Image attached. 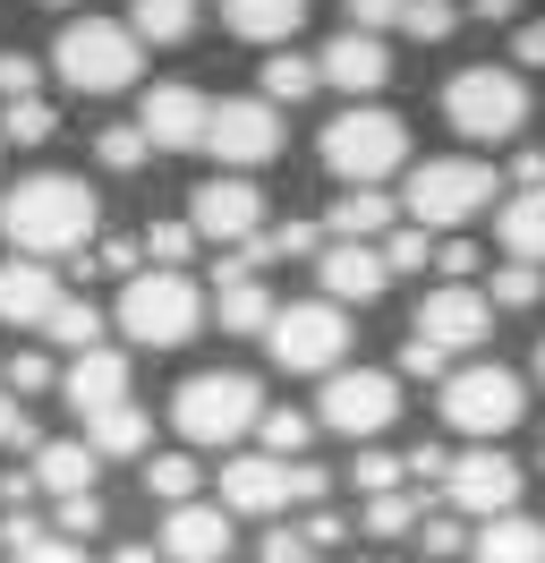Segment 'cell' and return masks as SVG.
<instances>
[{
    "instance_id": "cell-1",
    "label": "cell",
    "mask_w": 545,
    "mask_h": 563,
    "mask_svg": "<svg viewBox=\"0 0 545 563\" xmlns=\"http://www.w3.org/2000/svg\"><path fill=\"white\" fill-rule=\"evenodd\" d=\"M102 231V206H94V188L77 172H26L9 197H0V240L18 247V256H86Z\"/></svg>"
},
{
    "instance_id": "cell-2",
    "label": "cell",
    "mask_w": 545,
    "mask_h": 563,
    "mask_svg": "<svg viewBox=\"0 0 545 563\" xmlns=\"http://www.w3.org/2000/svg\"><path fill=\"white\" fill-rule=\"evenodd\" d=\"M145 69V43L129 35V18H68L52 35V77L68 95H129Z\"/></svg>"
},
{
    "instance_id": "cell-3",
    "label": "cell",
    "mask_w": 545,
    "mask_h": 563,
    "mask_svg": "<svg viewBox=\"0 0 545 563\" xmlns=\"http://www.w3.org/2000/svg\"><path fill=\"white\" fill-rule=\"evenodd\" d=\"M315 154H324V172H333L341 188H383V179L409 163V120L383 111V103H349L341 120H324Z\"/></svg>"
},
{
    "instance_id": "cell-4",
    "label": "cell",
    "mask_w": 545,
    "mask_h": 563,
    "mask_svg": "<svg viewBox=\"0 0 545 563\" xmlns=\"http://www.w3.org/2000/svg\"><path fill=\"white\" fill-rule=\"evenodd\" d=\"M256 419H265V385H256L247 367H204V376H188V385L170 393V427H179L197 453L256 435Z\"/></svg>"
},
{
    "instance_id": "cell-5",
    "label": "cell",
    "mask_w": 545,
    "mask_h": 563,
    "mask_svg": "<svg viewBox=\"0 0 545 563\" xmlns=\"http://www.w3.org/2000/svg\"><path fill=\"white\" fill-rule=\"evenodd\" d=\"M111 324L129 333L136 351H179L188 333L204 324V290L188 274H163V265H145V274L120 282V299H111Z\"/></svg>"
},
{
    "instance_id": "cell-6",
    "label": "cell",
    "mask_w": 545,
    "mask_h": 563,
    "mask_svg": "<svg viewBox=\"0 0 545 563\" xmlns=\"http://www.w3.org/2000/svg\"><path fill=\"white\" fill-rule=\"evenodd\" d=\"M349 308H333L324 290L315 299H281L272 308V324H265V351H272V367H290V376H333L341 358H349Z\"/></svg>"
},
{
    "instance_id": "cell-7",
    "label": "cell",
    "mask_w": 545,
    "mask_h": 563,
    "mask_svg": "<svg viewBox=\"0 0 545 563\" xmlns=\"http://www.w3.org/2000/svg\"><path fill=\"white\" fill-rule=\"evenodd\" d=\"M520 410H529V385H520V367H503V358L477 351L469 367H452L443 376V427L452 435H511L520 427Z\"/></svg>"
},
{
    "instance_id": "cell-8",
    "label": "cell",
    "mask_w": 545,
    "mask_h": 563,
    "mask_svg": "<svg viewBox=\"0 0 545 563\" xmlns=\"http://www.w3.org/2000/svg\"><path fill=\"white\" fill-rule=\"evenodd\" d=\"M494 206V163H477V154H435V163H418L401 188V213L418 231H460L469 213Z\"/></svg>"
},
{
    "instance_id": "cell-9",
    "label": "cell",
    "mask_w": 545,
    "mask_h": 563,
    "mask_svg": "<svg viewBox=\"0 0 545 563\" xmlns=\"http://www.w3.org/2000/svg\"><path fill=\"white\" fill-rule=\"evenodd\" d=\"M443 120L460 129L469 145H503L529 129V86H520V69H460L452 86H443Z\"/></svg>"
},
{
    "instance_id": "cell-10",
    "label": "cell",
    "mask_w": 545,
    "mask_h": 563,
    "mask_svg": "<svg viewBox=\"0 0 545 563\" xmlns=\"http://www.w3.org/2000/svg\"><path fill=\"white\" fill-rule=\"evenodd\" d=\"M324 495H333V478H324L315 461H272V453L222 461V512H256V521H272V512L324 504Z\"/></svg>"
},
{
    "instance_id": "cell-11",
    "label": "cell",
    "mask_w": 545,
    "mask_h": 563,
    "mask_svg": "<svg viewBox=\"0 0 545 563\" xmlns=\"http://www.w3.org/2000/svg\"><path fill=\"white\" fill-rule=\"evenodd\" d=\"M401 419V376L392 367H333L324 393H315V427L333 435H383Z\"/></svg>"
},
{
    "instance_id": "cell-12",
    "label": "cell",
    "mask_w": 545,
    "mask_h": 563,
    "mask_svg": "<svg viewBox=\"0 0 545 563\" xmlns=\"http://www.w3.org/2000/svg\"><path fill=\"white\" fill-rule=\"evenodd\" d=\"M443 512H469V521H494V512H520V461L477 444V453H452L443 470Z\"/></svg>"
},
{
    "instance_id": "cell-13",
    "label": "cell",
    "mask_w": 545,
    "mask_h": 563,
    "mask_svg": "<svg viewBox=\"0 0 545 563\" xmlns=\"http://www.w3.org/2000/svg\"><path fill=\"white\" fill-rule=\"evenodd\" d=\"M204 154L231 163V172L272 163V154H281V111H272L265 95H231V103H213V120H204Z\"/></svg>"
},
{
    "instance_id": "cell-14",
    "label": "cell",
    "mask_w": 545,
    "mask_h": 563,
    "mask_svg": "<svg viewBox=\"0 0 545 563\" xmlns=\"http://www.w3.org/2000/svg\"><path fill=\"white\" fill-rule=\"evenodd\" d=\"M418 342H435V351L469 358L494 342V299L477 290V282H443V290H426L418 299Z\"/></svg>"
},
{
    "instance_id": "cell-15",
    "label": "cell",
    "mask_w": 545,
    "mask_h": 563,
    "mask_svg": "<svg viewBox=\"0 0 545 563\" xmlns=\"http://www.w3.org/2000/svg\"><path fill=\"white\" fill-rule=\"evenodd\" d=\"M188 231H197V240H213V247L256 240V231H265V188H256L247 172L197 179V197H188Z\"/></svg>"
},
{
    "instance_id": "cell-16",
    "label": "cell",
    "mask_w": 545,
    "mask_h": 563,
    "mask_svg": "<svg viewBox=\"0 0 545 563\" xmlns=\"http://www.w3.org/2000/svg\"><path fill=\"white\" fill-rule=\"evenodd\" d=\"M204 120H213V95H197L188 77L145 86V103H136V129L154 154H204Z\"/></svg>"
},
{
    "instance_id": "cell-17",
    "label": "cell",
    "mask_w": 545,
    "mask_h": 563,
    "mask_svg": "<svg viewBox=\"0 0 545 563\" xmlns=\"http://www.w3.org/2000/svg\"><path fill=\"white\" fill-rule=\"evenodd\" d=\"M60 299H68V290H60V274H52L43 256H9V265H0V324H18V333H43Z\"/></svg>"
},
{
    "instance_id": "cell-18",
    "label": "cell",
    "mask_w": 545,
    "mask_h": 563,
    "mask_svg": "<svg viewBox=\"0 0 545 563\" xmlns=\"http://www.w3.org/2000/svg\"><path fill=\"white\" fill-rule=\"evenodd\" d=\"M315 77H324L333 95H375V86L392 77V52H383V35H358V26H341V35L315 52Z\"/></svg>"
},
{
    "instance_id": "cell-19",
    "label": "cell",
    "mask_w": 545,
    "mask_h": 563,
    "mask_svg": "<svg viewBox=\"0 0 545 563\" xmlns=\"http://www.w3.org/2000/svg\"><path fill=\"white\" fill-rule=\"evenodd\" d=\"M60 393H68V410L77 419H94V410H111V401H136L129 393V358L111 351V342H94V351H77L60 367Z\"/></svg>"
},
{
    "instance_id": "cell-20",
    "label": "cell",
    "mask_w": 545,
    "mask_h": 563,
    "mask_svg": "<svg viewBox=\"0 0 545 563\" xmlns=\"http://www.w3.org/2000/svg\"><path fill=\"white\" fill-rule=\"evenodd\" d=\"M163 555L170 563H222L231 555V512H222V504H170L163 512Z\"/></svg>"
},
{
    "instance_id": "cell-21",
    "label": "cell",
    "mask_w": 545,
    "mask_h": 563,
    "mask_svg": "<svg viewBox=\"0 0 545 563\" xmlns=\"http://www.w3.org/2000/svg\"><path fill=\"white\" fill-rule=\"evenodd\" d=\"M315 282H324V299H383V282H392V265H383V247L367 240H324V256H315Z\"/></svg>"
},
{
    "instance_id": "cell-22",
    "label": "cell",
    "mask_w": 545,
    "mask_h": 563,
    "mask_svg": "<svg viewBox=\"0 0 545 563\" xmlns=\"http://www.w3.org/2000/svg\"><path fill=\"white\" fill-rule=\"evenodd\" d=\"M94 444H86V435H43V444H34V487L52 495V504H60V495H94Z\"/></svg>"
},
{
    "instance_id": "cell-23",
    "label": "cell",
    "mask_w": 545,
    "mask_h": 563,
    "mask_svg": "<svg viewBox=\"0 0 545 563\" xmlns=\"http://www.w3.org/2000/svg\"><path fill=\"white\" fill-rule=\"evenodd\" d=\"M469 563H545V521L529 512H494L469 529Z\"/></svg>"
},
{
    "instance_id": "cell-24",
    "label": "cell",
    "mask_w": 545,
    "mask_h": 563,
    "mask_svg": "<svg viewBox=\"0 0 545 563\" xmlns=\"http://www.w3.org/2000/svg\"><path fill=\"white\" fill-rule=\"evenodd\" d=\"M494 240H503L511 265H537L545 274V188H511L503 213H494Z\"/></svg>"
},
{
    "instance_id": "cell-25",
    "label": "cell",
    "mask_w": 545,
    "mask_h": 563,
    "mask_svg": "<svg viewBox=\"0 0 545 563\" xmlns=\"http://www.w3.org/2000/svg\"><path fill=\"white\" fill-rule=\"evenodd\" d=\"M222 26H231L238 43H265V52H281V43L307 26V0H222Z\"/></svg>"
},
{
    "instance_id": "cell-26",
    "label": "cell",
    "mask_w": 545,
    "mask_h": 563,
    "mask_svg": "<svg viewBox=\"0 0 545 563\" xmlns=\"http://www.w3.org/2000/svg\"><path fill=\"white\" fill-rule=\"evenodd\" d=\"M324 231H333V240H383V231H401V206H392V197H383V188H341L333 197V213H324Z\"/></svg>"
},
{
    "instance_id": "cell-27",
    "label": "cell",
    "mask_w": 545,
    "mask_h": 563,
    "mask_svg": "<svg viewBox=\"0 0 545 563\" xmlns=\"http://www.w3.org/2000/svg\"><path fill=\"white\" fill-rule=\"evenodd\" d=\"M77 427H86L94 461H136V453H145V435H154V419H145L136 401H111V410H94V419H77Z\"/></svg>"
},
{
    "instance_id": "cell-28",
    "label": "cell",
    "mask_w": 545,
    "mask_h": 563,
    "mask_svg": "<svg viewBox=\"0 0 545 563\" xmlns=\"http://www.w3.org/2000/svg\"><path fill=\"white\" fill-rule=\"evenodd\" d=\"M272 308H281V299H272L256 274H247V282H222V290H213V324H222V333H265Z\"/></svg>"
},
{
    "instance_id": "cell-29",
    "label": "cell",
    "mask_w": 545,
    "mask_h": 563,
    "mask_svg": "<svg viewBox=\"0 0 545 563\" xmlns=\"http://www.w3.org/2000/svg\"><path fill=\"white\" fill-rule=\"evenodd\" d=\"M315 86H324V77H315V60H307V52H265V77H256V95H265L272 111L299 103V95H315Z\"/></svg>"
},
{
    "instance_id": "cell-30",
    "label": "cell",
    "mask_w": 545,
    "mask_h": 563,
    "mask_svg": "<svg viewBox=\"0 0 545 563\" xmlns=\"http://www.w3.org/2000/svg\"><path fill=\"white\" fill-rule=\"evenodd\" d=\"M197 487H204V470H197V453H154L145 461V495H154V504H197Z\"/></svg>"
},
{
    "instance_id": "cell-31",
    "label": "cell",
    "mask_w": 545,
    "mask_h": 563,
    "mask_svg": "<svg viewBox=\"0 0 545 563\" xmlns=\"http://www.w3.org/2000/svg\"><path fill=\"white\" fill-rule=\"evenodd\" d=\"M129 35L136 43H188L197 35V0H136Z\"/></svg>"
},
{
    "instance_id": "cell-32",
    "label": "cell",
    "mask_w": 545,
    "mask_h": 563,
    "mask_svg": "<svg viewBox=\"0 0 545 563\" xmlns=\"http://www.w3.org/2000/svg\"><path fill=\"white\" fill-rule=\"evenodd\" d=\"M77 274H111V282L145 274V240H129V231H94V247L77 256Z\"/></svg>"
},
{
    "instance_id": "cell-33",
    "label": "cell",
    "mask_w": 545,
    "mask_h": 563,
    "mask_svg": "<svg viewBox=\"0 0 545 563\" xmlns=\"http://www.w3.org/2000/svg\"><path fill=\"white\" fill-rule=\"evenodd\" d=\"M43 333H52V342H60V351L77 358V351H94V342H102V308H94V299H77V290H68L60 308H52V324H43Z\"/></svg>"
},
{
    "instance_id": "cell-34",
    "label": "cell",
    "mask_w": 545,
    "mask_h": 563,
    "mask_svg": "<svg viewBox=\"0 0 545 563\" xmlns=\"http://www.w3.org/2000/svg\"><path fill=\"white\" fill-rule=\"evenodd\" d=\"M256 444H265L272 461H307V444H315V419H307V410H265V419H256Z\"/></svg>"
},
{
    "instance_id": "cell-35",
    "label": "cell",
    "mask_w": 545,
    "mask_h": 563,
    "mask_svg": "<svg viewBox=\"0 0 545 563\" xmlns=\"http://www.w3.org/2000/svg\"><path fill=\"white\" fill-rule=\"evenodd\" d=\"M52 129H60V111L43 103V95H18V103L0 111V137L9 145H52Z\"/></svg>"
},
{
    "instance_id": "cell-36",
    "label": "cell",
    "mask_w": 545,
    "mask_h": 563,
    "mask_svg": "<svg viewBox=\"0 0 545 563\" xmlns=\"http://www.w3.org/2000/svg\"><path fill=\"white\" fill-rule=\"evenodd\" d=\"M358 521H367V538H401V529L426 521V504H418L409 487H392V495H367V512H358Z\"/></svg>"
},
{
    "instance_id": "cell-37",
    "label": "cell",
    "mask_w": 545,
    "mask_h": 563,
    "mask_svg": "<svg viewBox=\"0 0 545 563\" xmlns=\"http://www.w3.org/2000/svg\"><path fill=\"white\" fill-rule=\"evenodd\" d=\"M409 478V453H383V444H358V461H349V487L358 495H392Z\"/></svg>"
},
{
    "instance_id": "cell-38",
    "label": "cell",
    "mask_w": 545,
    "mask_h": 563,
    "mask_svg": "<svg viewBox=\"0 0 545 563\" xmlns=\"http://www.w3.org/2000/svg\"><path fill=\"white\" fill-rule=\"evenodd\" d=\"M145 154H154V145H145L136 120H111V129L94 137V163H102V172H145Z\"/></svg>"
},
{
    "instance_id": "cell-39",
    "label": "cell",
    "mask_w": 545,
    "mask_h": 563,
    "mask_svg": "<svg viewBox=\"0 0 545 563\" xmlns=\"http://www.w3.org/2000/svg\"><path fill=\"white\" fill-rule=\"evenodd\" d=\"M188 256H197V231H188V222H145V265L188 274Z\"/></svg>"
},
{
    "instance_id": "cell-40",
    "label": "cell",
    "mask_w": 545,
    "mask_h": 563,
    "mask_svg": "<svg viewBox=\"0 0 545 563\" xmlns=\"http://www.w3.org/2000/svg\"><path fill=\"white\" fill-rule=\"evenodd\" d=\"M102 512H111L102 495H60V504H52V538H77V547H86L102 529Z\"/></svg>"
},
{
    "instance_id": "cell-41",
    "label": "cell",
    "mask_w": 545,
    "mask_h": 563,
    "mask_svg": "<svg viewBox=\"0 0 545 563\" xmlns=\"http://www.w3.org/2000/svg\"><path fill=\"white\" fill-rule=\"evenodd\" d=\"M460 26V0H409L401 9V35H418V43H443Z\"/></svg>"
},
{
    "instance_id": "cell-42",
    "label": "cell",
    "mask_w": 545,
    "mask_h": 563,
    "mask_svg": "<svg viewBox=\"0 0 545 563\" xmlns=\"http://www.w3.org/2000/svg\"><path fill=\"white\" fill-rule=\"evenodd\" d=\"M418 555H469V529H460V512H443V504H435V512H426V521H418Z\"/></svg>"
},
{
    "instance_id": "cell-43",
    "label": "cell",
    "mask_w": 545,
    "mask_h": 563,
    "mask_svg": "<svg viewBox=\"0 0 545 563\" xmlns=\"http://www.w3.org/2000/svg\"><path fill=\"white\" fill-rule=\"evenodd\" d=\"M486 299H494V308H537V299H545V274H537V265H503V274L486 282Z\"/></svg>"
},
{
    "instance_id": "cell-44",
    "label": "cell",
    "mask_w": 545,
    "mask_h": 563,
    "mask_svg": "<svg viewBox=\"0 0 545 563\" xmlns=\"http://www.w3.org/2000/svg\"><path fill=\"white\" fill-rule=\"evenodd\" d=\"M383 265H392V274H418V265H435V240H426V231H418V222H409V231H383Z\"/></svg>"
},
{
    "instance_id": "cell-45",
    "label": "cell",
    "mask_w": 545,
    "mask_h": 563,
    "mask_svg": "<svg viewBox=\"0 0 545 563\" xmlns=\"http://www.w3.org/2000/svg\"><path fill=\"white\" fill-rule=\"evenodd\" d=\"M60 385V358L52 351H18L9 358V393H18V401H26V393H52Z\"/></svg>"
},
{
    "instance_id": "cell-46",
    "label": "cell",
    "mask_w": 545,
    "mask_h": 563,
    "mask_svg": "<svg viewBox=\"0 0 545 563\" xmlns=\"http://www.w3.org/2000/svg\"><path fill=\"white\" fill-rule=\"evenodd\" d=\"M272 256H324V222H281V231H265Z\"/></svg>"
},
{
    "instance_id": "cell-47",
    "label": "cell",
    "mask_w": 545,
    "mask_h": 563,
    "mask_svg": "<svg viewBox=\"0 0 545 563\" xmlns=\"http://www.w3.org/2000/svg\"><path fill=\"white\" fill-rule=\"evenodd\" d=\"M401 9H409V0H341V18H349L358 35H383V26H401Z\"/></svg>"
},
{
    "instance_id": "cell-48",
    "label": "cell",
    "mask_w": 545,
    "mask_h": 563,
    "mask_svg": "<svg viewBox=\"0 0 545 563\" xmlns=\"http://www.w3.org/2000/svg\"><path fill=\"white\" fill-rule=\"evenodd\" d=\"M9 563H86V547H77V538H52V529H43V538H34V547H18Z\"/></svg>"
},
{
    "instance_id": "cell-49",
    "label": "cell",
    "mask_w": 545,
    "mask_h": 563,
    "mask_svg": "<svg viewBox=\"0 0 545 563\" xmlns=\"http://www.w3.org/2000/svg\"><path fill=\"white\" fill-rule=\"evenodd\" d=\"M511 52H520V69H545V9L511 26Z\"/></svg>"
},
{
    "instance_id": "cell-50",
    "label": "cell",
    "mask_w": 545,
    "mask_h": 563,
    "mask_svg": "<svg viewBox=\"0 0 545 563\" xmlns=\"http://www.w3.org/2000/svg\"><path fill=\"white\" fill-rule=\"evenodd\" d=\"M401 367H409V376H452V351H435V342H418V333H409V342H401Z\"/></svg>"
},
{
    "instance_id": "cell-51",
    "label": "cell",
    "mask_w": 545,
    "mask_h": 563,
    "mask_svg": "<svg viewBox=\"0 0 545 563\" xmlns=\"http://www.w3.org/2000/svg\"><path fill=\"white\" fill-rule=\"evenodd\" d=\"M341 529H349V521H341L333 504H307V521H299V538H307V547H341Z\"/></svg>"
},
{
    "instance_id": "cell-52",
    "label": "cell",
    "mask_w": 545,
    "mask_h": 563,
    "mask_svg": "<svg viewBox=\"0 0 545 563\" xmlns=\"http://www.w3.org/2000/svg\"><path fill=\"white\" fill-rule=\"evenodd\" d=\"M256 563H315V547H307L299 529H272L265 547H256Z\"/></svg>"
},
{
    "instance_id": "cell-53",
    "label": "cell",
    "mask_w": 545,
    "mask_h": 563,
    "mask_svg": "<svg viewBox=\"0 0 545 563\" xmlns=\"http://www.w3.org/2000/svg\"><path fill=\"white\" fill-rule=\"evenodd\" d=\"M0 444H9V453H18V444H43L26 427V401H18V393H0Z\"/></svg>"
},
{
    "instance_id": "cell-54",
    "label": "cell",
    "mask_w": 545,
    "mask_h": 563,
    "mask_svg": "<svg viewBox=\"0 0 545 563\" xmlns=\"http://www.w3.org/2000/svg\"><path fill=\"white\" fill-rule=\"evenodd\" d=\"M34 77H43V69H34L26 52H0V95H9V103H18V95H34Z\"/></svg>"
},
{
    "instance_id": "cell-55",
    "label": "cell",
    "mask_w": 545,
    "mask_h": 563,
    "mask_svg": "<svg viewBox=\"0 0 545 563\" xmlns=\"http://www.w3.org/2000/svg\"><path fill=\"white\" fill-rule=\"evenodd\" d=\"M435 265H443L452 282H469V274H477V247H469V240H443V247H435Z\"/></svg>"
},
{
    "instance_id": "cell-56",
    "label": "cell",
    "mask_w": 545,
    "mask_h": 563,
    "mask_svg": "<svg viewBox=\"0 0 545 563\" xmlns=\"http://www.w3.org/2000/svg\"><path fill=\"white\" fill-rule=\"evenodd\" d=\"M34 538H43V521H34V512H9V521H0V547H9V555H18V547H34Z\"/></svg>"
},
{
    "instance_id": "cell-57",
    "label": "cell",
    "mask_w": 545,
    "mask_h": 563,
    "mask_svg": "<svg viewBox=\"0 0 545 563\" xmlns=\"http://www.w3.org/2000/svg\"><path fill=\"white\" fill-rule=\"evenodd\" d=\"M443 470H452L443 444H418V453H409V478H435V487H443Z\"/></svg>"
},
{
    "instance_id": "cell-58",
    "label": "cell",
    "mask_w": 545,
    "mask_h": 563,
    "mask_svg": "<svg viewBox=\"0 0 545 563\" xmlns=\"http://www.w3.org/2000/svg\"><path fill=\"white\" fill-rule=\"evenodd\" d=\"M529 0H469V18H486V26H503V18H520Z\"/></svg>"
},
{
    "instance_id": "cell-59",
    "label": "cell",
    "mask_w": 545,
    "mask_h": 563,
    "mask_svg": "<svg viewBox=\"0 0 545 563\" xmlns=\"http://www.w3.org/2000/svg\"><path fill=\"white\" fill-rule=\"evenodd\" d=\"M111 563H163V547H136L129 538V547H111Z\"/></svg>"
},
{
    "instance_id": "cell-60",
    "label": "cell",
    "mask_w": 545,
    "mask_h": 563,
    "mask_svg": "<svg viewBox=\"0 0 545 563\" xmlns=\"http://www.w3.org/2000/svg\"><path fill=\"white\" fill-rule=\"evenodd\" d=\"M537 385H545V342H537Z\"/></svg>"
},
{
    "instance_id": "cell-61",
    "label": "cell",
    "mask_w": 545,
    "mask_h": 563,
    "mask_svg": "<svg viewBox=\"0 0 545 563\" xmlns=\"http://www.w3.org/2000/svg\"><path fill=\"white\" fill-rule=\"evenodd\" d=\"M43 9H68V0H43Z\"/></svg>"
},
{
    "instance_id": "cell-62",
    "label": "cell",
    "mask_w": 545,
    "mask_h": 563,
    "mask_svg": "<svg viewBox=\"0 0 545 563\" xmlns=\"http://www.w3.org/2000/svg\"><path fill=\"white\" fill-rule=\"evenodd\" d=\"M375 563H383V555H375Z\"/></svg>"
}]
</instances>
